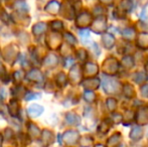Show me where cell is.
<instances>
[{
  "label": "cell",
  "instance_id": "1",
  "mask_svg": "<svg viewBox=\"0 0 148 147\" xmlns=\"http://www.w3.org/2000/svg\"><path fill=\"white\" fill-rule=\"evenodd\" d=\"M103 87H104L105 92L109 93V94H113V93H116L118 91L119 83L117 81L113 80V79L104 77L103 78Z\"/></svg>",
  "mask_w": 148,
  "mask_h": 147
},
{
  "label": "cell",
  "instance_id": "2",
  "mask_svg": "<svg viewBox=\"0 0 148 147\" xmlns=\"http://www.w3.org/2000/svg\"><path fill=\"white\" fill-rule=\"evenodd\" d=\"M62 139L66 144H74L78 141L79 133L77 131H66L62 136Z\"/></svg>",
  "mask_w": 148,
  "mask_h": 147
},
{
  "label": "cell",
  "instance_id": "3",
  "mask_svg": "<svg viewBox=\"0 0 148 147\" xmlns=\"http://www.w3.org/2000/svg\"><path fill=\"white\" fill-rule=\"evenodd\" d=\"M27 112H28V115H29L30 117L35 118V117H38V116H40L41 114H42L43 108H42V106H40V105L32 104L27 108Z\"/></svg>",
  "mask_w": 148,
  "mask_h": 147
},
{
  "label": "cell",
  "instance_id": "4",
  "mask_svg": "<svg viewBox=\"0 0 148 147\" xmlns=\"http://www.w3.org/2000/svg\"><path fill=\"white\" fill-rule=\"evenodd\" d=\"M137 122L141 125L148 123V108H143L138 111V116H137Z\"/></svg>",
  "mask_w": 148,
  "mask_h": 147
},
{
  "label": "cell",
  "instance_id": "5",
  "mask_svg": "<svg viewBox=\"0 0 148 147\" xmlns=\"http://www.w3.org/2000/svg\"><path fill=\"white\" fill-rule=\"evenodd\" d=\"M28 79L31 81H34V82H41L43 80V75L38 70H32L28 74Z\"/></svg>",
  "mask_w": 148,
  "mask_h": 147
},
{
  "label": "cell",
  "instance_id": "6",
  "mask_svg": "<svg viewBox=\"0 0 148 147\" xmlns=\"http://www.w3.org/2000/svg\"><path fill=\"white\" fill-rule=\"evenodd\" d=\"M45 29H47V24L43 22H39L32 27V32L35 36H40L45 31Z\"/></svg>",
  "mask_w": 148,
  "mask_h": 147
},
{
  "label": "cell",
  "instance_id": "7",
  "mask_svg": "<svg viewBox=\"0 0 148 147\" xmlns=\"http://www.w3.org/2000/svg\"><path fill=\"white\" fill-rule=\"evenodd\" d=\"M143 135V130L140 127H134L130 132V138L133 140H138L142 137Z\"/></svg>",
  "mask_w": 148,
  "mask_h": 147
},
{
  "label": "cell",
  "instance_id": "8",
  "mask_svg": "<svg viewBox=\"0 0 148 147\" xmlns=\"http://www.w3.org/2000/svg\"><path fill=\"white\" fill-rule=\"evenodd\" d=\"M103 42H104V45L106 46V49H111V47H113L115 39H114L113 36L107 34L103 36Z\"/></svg>",
  "mask_w": 148,
  "mask_h": 147
},
{
  "label": "cell",
  "instance_id": "9",
  "mask_svg": "<svg viewBox=\"0 0 148 147\" xmlns=\"http://www.w3.org/2000/svg\"><path fill=\"white\" fill-rule=\"evenodd\" d=\"M66 120L71 125H78V124L80 123V118H79V116H77L76 114H74V113H69L66 117Z\"/></svg>",
  "mask_w": 148,
  "mask_h": 147
},
{
  "label": "cell",
  "instance_id": "10",
  "mask_svg": "<svg viewBox=\"0 0 148 147\" xmlns=\"http://www.w3.org/2000/svg\"><path fill=\"white\" fill-rule=\"evenodd\" d=\"M29 135L33 139H37L40 135V131H39L38 127L35 126L34 124H30L29 125Z\"/></svg>",
  "mask_w": 148,
  "mask_h": 147
},
{
  "label": "cell",
  "instance_id": "11",
  "mask_svg": "<svg viewBox=\"0 0 148 147\" xmlns=\"http://www.w3.org/2000/svg\"><path fill=\"white\" fill-rule=\"evenodd\" d=\"M42 140H43V142H45V143L47 144V145L53 143V133H51V131H49V130H45L42 133Z\"/></svg>",
  "mask_w": 148,
  "mask_h": 147
},
{
  "label": "cell",
  "instance_id": "12",
  "mask_svg": "<svg viewBox=\"0 0 148 147\" xmlns=\"http://www.w3.org/2000/svg\"><path fill=\"white\" fill-rule=\"evenodd\" d=\"M90 21H91V18H90V15L88 13H84L82 14V15L79 17V20H78V25L79 23H82L84 26L88 25V24L90 23Z\"/></svg>",
  "mask_w": 148,
  "mask_h": 147
},
{
  "label": "cell",
  "instance_id": "13",
  "mask_svg": "<svg viewBox=\"0 0 148 147\" xmlns=\"http://www.w3.org/2000/svg\"><path fill=\"white\" fill-rule=\"evenodd\" d=\"M57 63H58V59H57V57L53 55H49V57H47V59H45V65L51 66V67L57 65Z\"/></svg>",
  "mask_w": 148,
  "mask_h": 147
},
{
  "label": "cell",
  "instance_id": "14",
  "mask_svg": "<svg viewBox=\"0 0 148 147\" xmlns=\"http://www.w3.org/2000/svg\"><path fill=\"white\" fill-rule=\"evenodd\" d=\"M123 36L127 38H133L135 36V31L133 28H126V29L123 30Z\"/></svg>",
  "mask_w": 148,
  "mask_h": 147
},
{
  "label": "cell",
  "instance_id": "15",
  "mask_svg": "<svg viewBox=\"0 0 148 147\" xmlns=\"http://www.w3.org/2000/svg\"><path fill=\"white\" fill-rule=\"evenodd\" d=\"M123 65L126 68L133 67V59L131 57H125L124 59H123Z\"/></svg>",
  "mask_w": 148,
  "mask_h": 147
},
{
  "label": "cell",
  "instance_id": "16",
  "mask_svg": "<svg viewBox=\"0 0 148 147\" xmlns=\"http://www.w3.org/2000/svg\"><path fill=\"white\" fill-rule=\"evenodd\" d=\"M40 98V95L37 94V93H33V92H30V93H27L25 95V100L26 101H30V100H33V99H38Z\"/></svg>",
  "mask_w": 148,
  "mask_h": 147
},
{
  "label": "cell",
  "instance_id": "17",
  "mask_svg": "<svg viewBox=\"0 0 148 147\" xmlns=\"http://www.w3.org/2000/svg\"><path fill=\"white\" fill-rule=\"evenodd\" d=\"M107 106H108V108H109L110 111H113L114 109L116 108V101L112 98L108 99L107 100Z\"/></svg>",
  "mask_w": 148,
  "mask_h": 147
},
{
  "label": "cell",
  "instance_id": "18",
  "mask_svg": "<svg viewBox=\"0 0 148 147\" xmlns=\"http://www.w3.org/2000/svg\"><path fill=\"white\" fill-rule=\"evenodd\" d=\"M51 27H53V29L56 30V31H59V30L62 29L64 25H62V23L60 21H53V24H51Z\"/></svg>",
  "mask_w": 148,
  "mask_h": 147
},
{
  "label": "cell",
  "instance_id": "19",
  "mask_svg": "<svg viewBox=\"0 0 148 147\" xmlns=\"http://www.w3.org/2000/svg\"><path fill=\"white\" fill-rule=\"evenodd\" d=\"M84 98H85V100L88 101V102H93V101L95 100V95L92 92H86L84 95Z\"/></svg>",
  "mask_w": 148,
  "mask_h": 147
},
{
  "label": "cell",
  "instance_id": "20",
  "mask_svg": "<svg viewBox=\"0 0 148 147\" xmlns=\"http://www.w3.org/2000/svg\"><path fill=\"white\" fill-rule=\"evenodd\" d=\"M135 76L137 77V78H135L134 80L136 81L137 83H142L145 81V79H146V77H145V74L144 73H137Z\"/></svg>",
  "mask_w": 148,
  "mask_h": 147
},
{
  "label": "cell",
  "instance_id": "21",
  "mask_svg": "<svg viewBox=\"0 0 148 147\" xmlns=\"http://www.w3.org/2000/svg\"><path fill=\"white\" fill-rule=\"evenodd\" d=\"M64 36H66V37H69L68 41H70V42H71V43H73V44H74V43H76V42H77L76 38H75V37L73 36L71 34H64Z\"/></svg>",
  "mask_w": 148,
  "mask_h": 147
},
{
  "label": "cell",
  "instance_id": "22",
  "mask_svg": "<svg viewBox=\"0 0 148 147\" xmlns=\"http://www.w3.org/2000/svg\"><path fill=\"white\" fill-rule=\"evenodd\" d=\"M141 93L144 97H148V85H145L141 88Z\"/></svg>",
  "mask_w": 148,
  "mask_h": 147
},
{
  "label": "cell",
  "instance_id": "23",
  "mask_svg": "<svg viewBox=\"0 0 148 147\" xmlns=\"http://www.w3.org/2000/svg\"><path fill=\"white\" fill-rule=\"evenodd\" d=\"M5 96H6V92L3 88L0 89V100H4L5 99Z\"/></svg>",
  "mask_w": 148,
  "mask_h": 147
},
{
  "label": "cell",
  "instance_id": "24",
  "mask_svg": "<svg viewBox=\"0 0 148 147\" xmlns=\"http://www.w3.org/2000/svg\"><path fill=\"white\" fill-rule=\"evenodd\" d=\"M89 34H90L89 30H81L80 31V36H82L83 38H84V37H88Z\"/></svg>",
  "mask_w": 148,
  "mask_h": 147
},
{
  "label": "cell",
  "instance_id": "25",
  "mask_svg": "<svg viewBox=\"0 0 148 147\" xmlns=\"http://www.w3.org/2000/svg\"><path fill=\"white\" fill-rule=\"evenodd\" d=\"M1 145H2V136L0 135V147H1Z\"/></svg>",
  "mask_w": 148,
  "mask_h": 147
},
{
  "label": "cell",
  "instance_id": "26",
  "mask_svg": "<svg viewBox=\"0 0 148 147\" xmlns=\"http://www.w3.org/2000/svg\"><path fill=\"white\" fill-rule=\"evenodd\" d=\"M95 147H105L104 145H101V144H98V145H96Z\"/></svg>",
  "mask_w": 148,
  "mask_h": 147
},
{
  "label": "cell",
  "instance_id": "27",
  "mask_svg": "<svg viewBox=\"0 0 148 147\" xmlns=\"http://www.w3.org/2000/svg\"><path fill=\"white\" fill-rule=\"evenodd\" d=\"M146 69H147V72H148V64H147V66H146Z\"/></svg>",
  "mask_w": 148,
  "mask_h": 147
}]
</instances>
